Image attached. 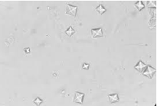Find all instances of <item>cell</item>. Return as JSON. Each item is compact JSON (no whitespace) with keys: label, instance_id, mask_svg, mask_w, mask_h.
<instances>
[{"label":"cell","instance_id":"11","mask_svg":"<svg viewBox=\"0 0 157 106\" xmlns=\"http://www.w3.org/2000/svg\"><path fill=\"white\" fill-rule=\"evenodd\" d=\"M42 102H43V101L41 98H36L35 100L34 101V103H35L36 105H40L42 103Z\"/></svg>","mask_w":157,"mask_h":106},{"label":"cell","instance_id":"7","mask_svg":"<svg viewBox=\"0 0 157 106\" xmlns=\"http://www.w3.org/2000/svg\"><path fill=\"white\" fill-rule=\"evenodd\" d=\"M135 7L139 11H141L142 9H143L146 7V5L143 4L142 1H138V2L135 4Z\"/></svg>","mask_w":157,"mask_h":106},{"label":"cell","instance_id":"8","mask_svg":"<svg viewBox=\"0 0 157 106\" xmlns=\"http://www.w3.org/2000/svg\"><path fill=\"white\" fill-rule=\"evenodd\" d=\"M96 10L99 12V14H100V15H103L104 13H105L106 11H107V10H106V9H105L102 5H99L97 7Z\"/></svg>","mask_w":157,"mask_h":106},{"label":"cell","instance_id":"3","mask_svg":"<svg viewBox=\"0 0 157 106\" xmlns=\"http://www.w3.org/2000/svg\"><path fill=\"white\" fill-rule=\"evenodd\" d=\"M84 96H85V95L84 93H81V92H75L73 101H74V102H75V103L82 104Z\"/></svg>","mask_w":157,"mask_h":106},{"label":"cell","instance_id":"2","mask_svg":"<svg viewBox=\"0 0 157 106\" xmlns=\"http://www.w3.org/2000/svg\"><path fill=\"white\" fill-rule=\"evenodd\" d=\"M156 69L151 67L150 66H147L145 69V70L143 72V74L146 77H148L149 79H152V76H153V75L156 73Z\"/></svg>","mask_w":157,"mask_h":106},{"label":"cell","instance_id":"5","mask_svg":"<svg viewBox=\"0 0 157 106\" xmlns=\"http://www.w3.org/2000/svg\"><path fill=\"white\" fill-rule=\"evenodd\" d=\"M146 66H146V64L143 63L142 61L140 60V61H139L138 63L136 65L134 68H135V70H136L138 72H139V73H143V72L145 70Z\"/></svg>","mask_w":157,"mask_h":106},{"label":"cell","instance_id":"10","mask_svg":"<svg viewBox=\"0 0 157 106\" xmlns=\"http://www.w3.org/2000/svg\"><path fill=\"white\" fill-rule=\"evenodd\" d=\"M148 8H156V1H148V5H147Z\"/></svg>","mask_w":157,"mask_h":106},{"label":"cell","instance_id":"1","mask_svg":"<svg viewBox=\"0 0 157 106\" xmlns=\"http://www.w3.org/2000/svg\"><path fill=\"white\" fill-rule=\"evenodd\" d=\"M77 6H73L71 5H67V8H66V15H70V16H73L75 17L77 15Z\"/></svg>","mask_w":157,"mask_h":106},{"label":"cell","instance_id":"6","mask_svg":"<svg viewBox=\"0 0 157 106\" xmlns=\"http://www.w3.org/2000/svg\"><path fill=\"white\" fill-rule=\"evenodd\" d=\"M109 100H110V103H117V102H120V98H119V95L117 94H112L109 95Z\"/></svg>","mask_w":157,"mask_h":106},{"label":"cell","instance_id":"12","mask_svg":"<svg viewBox=\"0 0 157 106\" xmlns=\"http://www.w3.org/2000/svg\"><path fill=\"white\" fill-rule=\"evenodd\" d=\"M82 68H83L84 70H88L90 68V64H88V63H83Z\"/></svg>","mask_w":157,"mask_h":106},{"label":"cell","instance_id":"13","mask_svg":"<svg viewBox=\"0 0 157 106\" xmlns=\"http://www.w3.org/2000/svg\"><path fill=\"white\" fill-rule=\"evenodd\" d=\"M24 51H25V53L26 54H29V53H31V49L30 48H25V50H24Z\"/></svg>","mask_w":157,"mask_h":106},{"label":"cell","instance_id":"4","mask_svg":"<svg viewBox=\"0 0 157 106\" xmlns=\"http://www.w3.org/2000/svg\"><path fill=\"white\" fill-rule=\"evenodd\" d=\"M91 35L93 38H97V37H102L103 35V31L102 28H94L91 29Z\"/></svg>","mask_w":157,"mask_h":106},{"label":"cell","instance_id":"9","mask_svg":"<svg viewBox=\"0 0 157 106\" xmlns=\"http://www.w3.org/2000/svg\"><path fill=\"white\" fill-rule=\"evenodd\" d=\"M74 32H75V31L74 30V28H73L71 26L69 27V28H68V29L65 31L66 35H67V36H69V37H71V36H72V35H74Z\"/></svg>","mask_w":157,"mask_h":106}]
</instances>
